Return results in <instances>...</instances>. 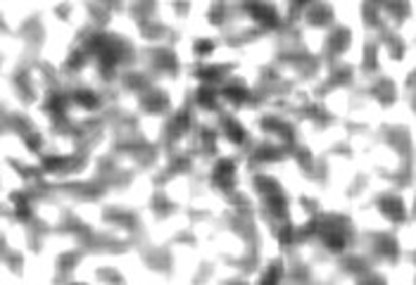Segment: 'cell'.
Returning a JSON list of instances; mask_svg holds the SVG:
<instances>
[{"mask_svg":"<svg viewBox=\"0 0 416 285\" xmlns=\"http://www.w3.org/2000/svg\"><path fill=\"white\" fill-rule=\"evenodd\" d=\"M226 131H231V133H228V135H231V138H233V140H236V142H240V140H243V128H240L238 124H233V121H228V124H226Z\"/></svg>","mask_w":416,"mask_h":285,"instance_id":"6","label":"cell"},{"mask_svg":"<svg viewBox=\"0 0 416 285\" xmlns=\"http://www.w3.org/2000/svg\"><path fill=\"white\" fill-rule=\"evenodd\" d=\"M278 280H281V269H278V264H274V266L264 273L262 285H278Z\"/></svg>","mask_w":416,"mask_h":285,"instance_id":"3","label":"cell"},{"mask_svg":"<svg viewBox=\"0 0 416 285\" xmlns=\"http://www.w3.org/2000/svg\"><path fill=\"white\" fill-rule=\"evenodd\" d=\"M200 102H202L205 107H214V93L207 91V88H202V91H200Z\"/></svg>","mask_w":416,"mask_h":285,"instance_id":"7","label":"cell"},{"mask_svg":"<svg viewBox=\"0 0 416 285\" xmlns=\"http://www.w3.org/2000/svg\"><path fill=\"white\" fill-rule=\"evenodd\" d=\"M195 50H198V52H202V55H205V52H212V43H198V48H195Z\"/></svg>","mask_w":416,"mask_h":285,"instance_id":"10","label":"cell"},{"mask_svg":"<svg viewBox=\"0 0 416 285\" xmlns=\"http://www.w3.org/2000/svg\"><path fill=\"white\" fill-rule=\"evenodd\" d=\"M74 100H76L79 105H84V107H95V95L93 93H88V91H79V93H74Z\"/></svg>","mask_w":416,"mask_h":285,"instance_id":"4","label":"cell"},{"mask_svg":"<svg viewBox=\"0 0 416 285\" xmlns=\"http://www.w3.org/2000/svg\"><path fill=\"white\" fill-rule=\"evenodd\" d=\"M12 200H14V209H17V216L27 219V216H29V205H27V200H24V195H12Z\"/></svg>","mask_w":416,"mask_h":285,"instance_id":"5","label":"cell"},{"mask_svg":"<svg viewBox=\"0 0 416 285\" xmlns=\"http://www.w3.org/2000/svg\"><path fill=\"white\" fill-rule=\"evenodd\" d=\"M250 12L257 17L259 21H264V24H269V26H274L276 24V12H274V7H267V5H250Z\"/></svg>","mask_w":416,"mask_h":285,"instance_id":"2","label":"cell"},{"mask_svg":"<svg viewBox=\"0 0 416 285\" xmlns=\"http://www.w3.org/2000/svg\"><path fill=\"white\" fill-rule=\"evenodd\" d=\"M226 95H228L231 100H243L245 98V91L238 88V86H231V88H226Z\"/></svg>","mask_w":416,"mask_h":285,"instance_id":"8","label":"cell"},{"mask_svg":"<svg viewBox=\"0 0 416 285\" xmlns=\"http://www.w3.org/2000/svg\"><path fill=\"white\" fill-rule=\"evenodd\" d=\"M50 107H53V109H57V112H62V109H64V98H62V95H55V98H53V102H50Z\"/></svg>","mask_w":416,"mask_h":285,"instance_id":"9","label":"cell"},{"mask_svg":"<svg viewBox=\"0 0 416 285\" xmlns=\"http://www.w3.org/2000/svg\"><path fill=\"white\" fill-rule=\"evenodd\" d=\"M233 181V162H228V159H221V162L217 164V169H214V183L219 185H228Z\"/></svg>","mask_w":416,"mask_h":285,"instance_id":"1","label":"cell"}]
</instances>
